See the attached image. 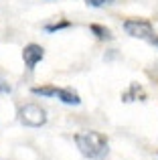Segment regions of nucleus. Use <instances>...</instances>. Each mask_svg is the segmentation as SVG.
<instances>
[{
    "mask_svg": "<svg viewBox=\"0 0 158 160\" xmlns=\"http://www.w3.org/2000/svg\"><path fill=\"white\" fill-rule=\"evenodd\" d=\"M75 144L79 152L89 160H103L110 152L107 138L101 132H85V134H75Z\"/></svg>",
    "mask_w": 158,
    "mask_h": 160,
    "instance_id": "f257e3e1",
    "label": "nucleus"
},
{
    "mask_svg": "<svg viewBox=\"0 0 158 160\" xmlns=\"http://www.w3.org/2000/svg\"><path fill=\"white\" fill-rule=\"evenodd\" d=\"M18 122L27 128H41L47 124V112L37 103H24L18 109Z\"/></svg>",
    "mask_w": 158,
    "mask_h": 160,
    "instance_id": "f03ea898",
    "label": "nucleus"
},
{
    "mask_svg": "<svg viewBox=\"0 0 158 160\" xmlns=\"http://www.w3.org/2000/svg\"><path fill=\"white\" fill-rule=\"evenodd\" d=\"M124 31H126V35L134 37V39H144V41H150L156 35L152 22L144 18H128L124 22Z\"/></svg>",
    "mask_w": 158,
    "mask_h": 160,
    "instance_id": "7ed1b4c3",
    "label": "nucleus"
},
{
    "mask_svg": "<svg viewBox=\"0 0 158 160\" xmlns=\"http://www.w3.org/2000/svg\"><path fill=\"white\" fill-rule=\"evenodd\" d=\"M43 57H45V49L37 43H31L22 49V61L27 65V69H31V71L37 67V63L43 61Z\"/></svg>",
    "mask_w": 158,
    "mask_h": 160,
    "instance_id": "20e7f679",
    "label": "nucleus"
},
{
    "mask_svg": "<svg viewBox=\"0 0 158 160\" xmlns=\"http://www.w3.org/2000/svg\"><path fill=\"white\" fill-rule=\"evenodd\" d=\"M57 99L63 102V103H67V106H79V103H81L79 93L73 91L71 87H59V89H57Z\"/></svg>",
    "mask_w": 158,
    "mask_h": 160,
    "instance_id": "39448f33",
    "label": "nucleus"
},
{
    "mask_svg": "<svg viewBox=\"0 0 158 160\" xmlns=\"http://www.w3.org/2000/svg\"><path fill=\"white\" fill-rule=\"evenodd\" d=\"M136 98H140V99H146V93L142 91V87H140L138 83H132V85H130V89H128L126 93L122 95V99H124V102H134Z\"/></svg>",
    "mask_w": 158,
    "mask_h": 160,
    "instance_id": "423d86ee",
    "label": "nucleus"
},
{
    "mask_svg": "<svg viewBox=\"0 0 158 160\" xmlns=\"http://www.w3.org/2000/svg\"><path fill=\"white\" fill-rule=\"evenodd\" d=\"M89 31L93 32L99 41H111V31H110V28H106V27H101V24H91Z\"/></svg>",
    "mask_w": 158,
    "mask_h": 160,
    "instance_id": "0eeeda50",
    "label": "nucleus"
},
{
    "mask_svg": "<svg viewBox=\"0 0 158 160\" xmlns=\"http://www.w3.org/2000/svg\"><path fill=\"white\" fill-rule=\"evenodd\" d=\"M57 89H59V87L43 85V87H32V93L35 95H43V98H57Z\"/></svg>",
    "mask_w": 158,
    "mask_h": 160,
    "instance_id": "6e6552de",
    "label": "nucleus"
},
{
    "mask_svg": "<svg viewBox=\"0 0 158 160\" xmlns=\"http://www.w3.org/2000/svg\"><path fill=\"white\" fill-rule=\"evenodd\" d=\"M71 22L69 20H59V22H53V24H45V31L47 32H57V31H63V28H69Z\"/></svg>",
    "mask_w": 158,
    "mask_h": 160,
    "instance_id": "1a4fd4ad",
    "label": "nucleus"
},
{
    "mask_svg": "<svg viewBox=\"0 0 158 160\" xmlns=\"http://www.w3.org/2000/svg\"><path fill=\"white\" fill-rule=\"evenodd\" d=\"M89 6H106V4H111L114 0H85Z\"/></svg>",
    "mask_w": 158,
    "mask_h": 160,
    "instance_id": "9d476101",
    "label": "nucleus"
},
{
    "mask_svg": "<svg viewBox=\"0 0 158 160\" xmlns=\"http://www.w3.org/2000/svg\"><path fill=\"white\" fill-rule=\"evenodd\" d=\"M10 91H12V87L8 85V83L4 81L2 77H0V93H10Z\"/></svg>",
    "mask_w": 158,
    "mask_h": 160,
    "instance_id": "9b49d317",
    "label": "nucleus"
},
{
    "mask_svg": "<svg viewBox=\"0 0 158 160\" xmlns=\"http://www.w3.org/2000/svg\"><path fill=\"white\" fill-rule=\"evenodd\" d=\"M148 43H150V45H154V47L158 49V35H154V37H152L150 41H148Z\"/></svg>",
    "mask_w": 158,
    "mask_h": 160,
    "instance_id": "f8f14e48",
    "label": "nucleus"
}]
</instances>
